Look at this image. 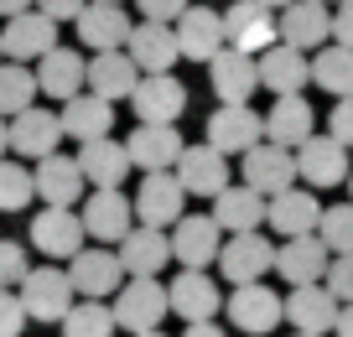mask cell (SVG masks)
I'll return each mask as SVG.
<instances>
[{"mask_svg":"<svg viewBox=\"0 0 353 337\" xmlns=\"http://www.w3.org/2000/svg\"><path fill=\"white\" fill-rule=\"evenodd\" d=\"M16 301H21L26 322H63L68 306H73V285H68V270H57V265H37V270L21 275V285H16Z\"/></svg>","mask_w":353,"mask_h":337,"instance_id":"1","label":"cell"},{"mask_svg":"<svg viewBox=\"0 0 353 337\" xmlns=\"http://www.w3.org/2000/svg\"><path fill=\"white\" fill-rule=\"evenodd\" d=\"M110 312H114V327H125V332H156L166 316V285L156 275H125Z\"/></svg>","mask_w":353,"mask_h":337,"instance_id":"2","label":"cell"},{"mask_svg":"<svg viewBox=\"0 0 353 337\" xmlns=\"http://www.w3.org/2000/svg\"><path fill=\"white\" fill-rule=\"evenodd\" d=\"M78 223H83V239H99L104 249H114V244L135 229V207H130V197H125L120 187H94V192L83 197Z\"/></svg>","mask_w":353,"mask_h":337,"instance_id":"3","label":"cell"},{"mask_svg":"<svg viewBox=\"0 0 353 337\" xmlns=\"http://www.w3.org/2000/svg\"><path fill=\"white\" fill-rule=\"evenodd\" d=\"M213 265L223 270V280H229V285H254V280L270 275V265H276V244L265 239L260 229H254V234H229Z\"/></svg>","mask_w":353,"mask_h":337,"instance_id":"4","label":"cell"},{"mask_svg":"<svg viewBox=\"0 0 353 337\" xmlns=\"http://www.w3.org/2000/svg\"><path fill=\"white\" fill-rule=\"evenodd\" d=\"M166 239H172V260L182 265V270H208V265L219 260V249H223V229L208 213H182Z\"/></svg>","mask_w":353,"mask_h":337,"instance_id":"5","label":"cell"},{"mask_svg":"<svg viewBox=\"0 0 353 337\" xmlns=\"http://www.w3.org/2000/svg\"><path fill=\"white\" fill-rule=\"evenodd\" d=\"M223 16V47H234V52H250L260 57L265 47H276V11H265L260 0H234Z\"/></svg>","mask_w":353,"mask_h":337,"instance_id":"6","label":"cell"},{"mask_svg":"<svg viewBox=\"0 0 353 337\" xmlns=\"http://www.w3.org/2000/svg\"><path fill=\"white\" fill-rule=\"evenodd\" d=\"M223 312L244 337H270L281 327V291H270L265 280L234 285V296H223Z\"/></svg>","mask_w":353,"mask_h":337,"instance_id":"7","label":"cell"},{"mask_svg":"<svg viewBox=\"0 0 353 337\" xmlns=\"http://www.w3.org/2000/svg\"><path fill=\"white\" fill-rule=\"evenodd\" d=\"M239 176H244V187H254L260 197H276V192H286V187H296V156H291L286 145L260 141V145H250V151L239 156Z\"/></svg>","mask_w":353,"mask_h":337,"instance_id":"8","label":"cell"},{"mask_svg":"<svg viewBox=\"0 0 353 337\" xmlns=\"http://www.w3.org/2000/svg\"><path fill=\"white\" fill-rule=\"evenodd\" d=\"M68 285H73V296H83V301H104V296H114L125 285V265L114 249H78L73 265H68Z\"/></svg>","mask_w":353,"mask_h":337,"instance_id":"9","label":"cell"},{"mask_svg":"<svg viewBox=\"0 0 353 337\" xmlns=\"http://www.w3.org/2000/svg\"><path fill=\"white\" fill-rule=\"evenodd\" d=\"M260 141H265V114H254L250 104H219L208 114V145L219 156H244Z\"/></svg>","mask_w":353,"mask_h":337,"instance_id":"10","label":"cell"},{"mask_svg":"<svg viewBox=\"0 0 353 337\" xmlns=\"http://www.w3.org/2000/svg\"><path fill=\"white\" fill-rule=\"evenodd\" d=\"M130 207H135V223H145V229H172L176 218L188 213V192L176 187L172 172H145V182L130 197Z\"/></svg>","mask_w":353,"mask_h":337,"instance_id":"11","label":"cell"},{"mask_svg":"<svg viewBox=\"0 0 353 337\" xmlns=\"http://www.w3.org/2000/svg\"><path fill=\"white\" fill-rule=\"evenodd\" d=\"M172 176H176V187H182L188 197H219L223 187H229V156H219L208 141L203 145H182Z\"/></svg>","mask_w":353,"mask_h":337,"instance_id":"12","label":"cell"},{"mask_svg":"<svg viewBox=\"0 0 353 337\" xmlns=\"http://www.w3.org/2000/svg\"><path fill=\"white\" fill-rule=\"evenodd\" d=\"M130 104L141 114V125H176L182 109H188V88L172 73H141L130 88Z\"/></svg>","mask_w":353,"mask_h":337,"instance_id":"13","label":"cell"},{"mask_svg":"<svg viewBox=\"0 0 353 337\" xmlns=\"http://www.w3.org/2000/svg\"><path fill=\"white\" fill-rule=\"evenodd\" d=\"M6 141H11V151L21 156V161H42V156H52L57 145H63V125H57L52 109H21V114H11L6 120Z\"/></svg>","mask_w":353,"mask_h":337,"instance_id":"14","label":"cell"},{"mask_svg":"<svg viewBox=\"0 0 353 337\" xmlns=\"http://www.w3.org/2000/svg\"><path fill=\"white\" fill-rule=\"evenodd\" d=\"M172 37H176V52L188 63H213L223 52V16L208 11V6H188L172 21Z\"/></svg>","mask_w":353,"mask_h":337,"instance_id":"15","label":"cell"},{"mask_svg":"<svg viewBox=\"0 0 353 337\" xmlns=\"http://www.w3.org/2000/svg\"><path fill=\"white\" fill-rule=\"evenodd\" d=\"M276 37L286 47H296V52H317L332 37V11L322 0H291L286 11L276 16Z\"/></svg>","mask_w":353,"mask_h":337,"instance_id":"16","label":"cell"},{"mask_svg":"<svg viewBox=\"0 0 353 337\" xmlns=\"http://www.w3.org/2000/svg\"><path fill=\"white\" fill-rule=\"evenodd\" d=\"M291 156H296V176L307 187H343V182H348V172H353L348 151H343L332 135H307Z\"/></svg>","mask_w":353,"mask_h":337,"instance_id":"17","label":"cell"},{"mask_svg":"<svg viewBox=\"0 0 353 337\" xmlns=\"http://www.w3.org/2000/svg\"><path fill=\"white\" fill-rule=\"evenodd\" d=\"M281 322H291L307 337H327L338 322V301L327 296V285H291V296H281Z\"/></svg>","mask_w":353,"mask_h":337,"instance_id":"18","label":"cell"},{"mask_svg":"<svg viewBox=\"0 0 353 337\" xmlns=\"http://www.w3.org/2000/svg\"><path fill=\"white\" fill-rule=\"evenodd\" d=\"M57 47V21H47L42 11H21L6 21L0 32V57H11V63H37Z\"/></svg>","mask_w":353,"mask_h":337,"instance_id":"19","label":"cell"},{"mask_svg":"<svg viewBox=\"0 0 353 337\" xmlns=\"http://www.w3.org/2000/svg\"><path fill=\"white\" fill-rule=\"evenodd\" d=\"M120 52L135 63V73H172L176 57H182V52H176V37H172V26H166V21H135Z\"/></svg>","mask_w":353,"mask_h":337,"instance_id":"20","label":"cell"},{"mask_svg":"<svg viewBox=\"0 0 353 337\" xmlns=\"http://www.w3.org/2000/svg\"><path fill=\"white\" fill-rule=\"evenodd\" d=\"M322 203L312 197V187H286V192L265 197V223L281 234V239H301V234H317Z\"/></svg>","mask_w":353,"mask_h":337,"instance_id":"21","label":"cell"},{"mask_svg":"<svg viewBox=\"0 0 353 337\" xmlns=\"http://www.w3.org/2000/svg\"><path fill=\"white\" fill-rule=\"evenodd\" d=\"M219 306H223V296H219L208 270H182L166 285V312H176L182 322H213Z\"/></svg>","mask_w":353,"mask_h":337,"instance_id":"22","label":"cell"},{"mask_svg":"<svg viewBox=\"0 0 353 337\" xmlns=\"http://www.w3.org/2000/svg\"><path fill=\"white\" fill-rule=\"evenodd\" d=\"M182 145L188 141H182L176 125H141V130H130V141H125V156H130L135 172H172Z\"/></svg>","mask_w":353,"mask_h":337,"instance_id":"23","label":"cell"},{"mask_svg":"<svg viewBox=\"0 0 353 337\" xmlns=\"http://www.w3.org/2000/svg\"><path fill=\"white\" fill-rule=\"evenodd\" d=\"M327 260H332L327 244H322L317 234H301V239L276 244V265H270V270L286 285H317L322 275H327Z\"/></svg>","mask_w":353,"mask_h":337,"instance_id":"24","label":"cell"},{"mask_svg":"<svg viewBox=\"0 0 353 337\" xmlns=\"http://www.w3.org/2000/svg\"><path fill=\"white\" fill-rule=\"evenodd\" d=\"M32 192L42 197L47 207H73L78 197H83V172H78L73 156L52 151V156H42V161L32 166Z\"/></svg>","mask_w":353,"mask_h":337,"instance_id":"25","label":"cell"},{"mask_svg":"<svg viewBox=\"0 0 353 337\" xmlns=\"http://www.w3.org/2000/svg\"><path fill=\"white\" fill-rule=\"evenodd\" d=\"M32 249L52 254V260H73L83 249V223H78L73 207H42L32 218Z\"/></svg>","mask_w":353,"mask_h":337,"instance_id":"26","label":"cell"},{"mask_svg":"<svg viewBox=\"0 0 353 337\" xmlns=\"http://www.w3.org/2000/svg\"><path fill=\"white\" fill-rule=\"evenodd\" d=\"M208 83H213V94H219V104H250L254 88H260V68H254L250 52L223 47V52L208 63Z\"/></svg>","mask_w":353,"mask_h":337,"instance_id":"27","label":"cell"},{"mask_svg":"<svg viewBox=\"0 0 353 337\" xmlns=\"http://www.w3.org/2000/svg\"><path fill=\"white\" fill-rule=\"evenodd\" d=\"M254 68H260V88H270L276 99H286V94H301V88L312 83L307 52H296V47H286V42L265 47V52L254 57Z\"/></svg>","mask_w":353,"mask_h":337,"instance_id":"28","label":"cell"},{"mask_svg":"<svg viewBox=\"0 0 353 337\" xmlns=\"http://www.w3.org/2000/svg\"><path fill=\"white\" fill-rule=\"evenodd\" d=\"M135 78L141 73H135V63L125 52H94L83 68V94L104 99V104H120V99H130Z\"/></svg>","mask_w":353,"mask_h":337,"instance_id":"29","label":"cell"},{"mask_svg":"<svg viewBox=\"0 0 353 337\" xmlns=\"http://www.w3.org/2000/svg\"><path fill=\"white\" fill-rule=\"evenodd\" d=\"M78 26V42L94 47V52H120L125 37H130V16H125V6H83V11L73 16Z\"/></svg>","mask_w":353,"mask_h":337,"instance_id":"30","label":"cell"},{"mask_svg":"<svg viewBox=\"0 0 353 337\" xmlns=\"http://www.w3.org/2000/svg\"><path fill=\"white\" fill-rule=\"evenodd\" d=\"M114 254H120L125 275H161L166 265H172V239H166V229H145V223H135V229L120 239Z\"/></svg>","mask_w":353,"mask_h":337,"instance_id":"31","label":"cell"},{"mask_svg":"<svg viewBox=\"0 0 353 337\" xmlns=\"http://www.w3.org/2000/svg\"><path fill=\"white\" fill-rule=\"evenodd\" d=\"M307 135H317V114H312V104H307L301 94L276 99V104H270V114H265V141L296 151Z\"/></svg>","mask_w":353,"mask_h":337,"instance_id":"32","label":"cell"},{"mask_svg":"<svg viewBox=\"0 0 353 337\" xmlns=\"http://www.w3.org/2000/svg\"><path fill=\"white\" fill-rule=\"evenodd\" d=\"M213 223H219V229L223 234H254V229H260V223H265V197L260 192H254V187H223V192L219 197H213Z\"/></svg>","mask_w":353,"mask_h":337,"instance_id":"33","label":"cell"},{"mask_svg":"<svg viewBox=\"0 0 353 337\" xmlns=\"http://www.w3.org/2000/svg\"><path fill=\"white\" fill-rule=\"evenodd\" d=\"M57 125H63V135H73L78 145L104 141V135L114 130V104H104V99H94V94H73L63 104V114H57Z\"/></svg>","mask_w":353,"mask_h":337,"instance_id":"34","label":"cell"},{"mask_svg":"<svg viewBox=\"0 0 353 337\" xmlns=\"http://www.w3.org/2000/svg\"><path fill=\"white\" fill-rule=\"evenodd\" d=\"M73 161H78V172H83V182H94V187H120L125 172H135L130 156H125V141H114V135L78 145Z\"/></svg>","mask_w":353,"mask_h":337,"instance_id":"35","label":"cell"},{"mask_svg":"<svg viewBox=\"0 0 353 337\" xmlns=\"http://www.w3.org/2000/svg\"><path fill=\"white\" fill-rule=\"evenodd\" d=\"M83 57L73 52V47H52L47 57H37V94H47V99H73V94H83Z\"/></svg>","mask_w":353,"mask_h":337,"instance_id":"36","label":"cell"},{"mask_svg":"<svg viewBox=\"0 0 353 337\" xmlns=\"http://www.w3.org/2000/svg\"><path fill=\"white\" fill-rule=\"evenodd\" d=\"M307 68H312V83L317 88H327L332 99H348L353 94V47H317V52L307 57Z\"/></svg>","mask_w":353,"mask_h":337,"instance_id":"37","label":"cell"},{"mask_svg":"<svg viewBox=\"0 0 353 337\" xmlns=\"http://www.w3.org/2000/svg\"><path fill=\"white\" fill-rule=\"evenodd\" d=\"M37 99V73L26 63H0V120H11Z\"/></svg>","mask_w":353,"mask_h":337,"instance_id":"38","label":"cell"},{"mask_svg":"<svg viewBox=\"0 0 353 337\" xmlns=\"http://www.w3.org/2000/svg\"><path fill=\"white\" fill-rule=\"evenodd\" d=\"M57 327H63V337H114V312L104 301H78L68 306Z\"/></svg>","mask_w":353,"mask_h":337,"instance_id":"39","label":"cell"},{"mask_svg":"<svg viewBox=\"0 0 353 337\" xmlns=\"http://www.w3.org/2000/svg\"><path fill=\"white\" fill-rule=\"evenodd\" d=\"M32 166L26 161H6L0 156V213H21L32 207Z\"/></svg>","mask_w":353,"mask_h":337,"instance_id":"40","label":"cell"},{"mask_svg":"<svg viewBox=\"0 0 353 337\" xmlns=\"http://www.w3.org/2000/svg\"><path fill=\"white\" fill-rule=\"evenodd\" d=\"M317 239L327 244V254H353V203L322 207V218H317Z\"/></svg>","mask_w":353,"mask_h":337,"instance_id":"41","label":"cell"},{"mask_svg":"<svg viewBox=\"0 0 353 337\" xmlns=\"http://www.w3.org/2000/svg\"><path fill=\"white\" fill-rule=\"evenodd\" d=\"M322 285H327V296H332L338 306H348V301H353V254H332Z\"/></svg>","mask_w":353,"mask_h":337,"instance_id":"42","label":"cell"},{"mask_svg":"<svg viewBox=\"0 0 353 337\" xmlns=\"http://www.w3.org/2000/svg\"><path fill=\"white\" fill-rule=\"evenodd\" d=\"M26 270H32V265H26V249L16 239H0V291H16Z\"/></svg>","mask_w":353,"mask_h":337,"instance_id":"43","label":"cell"},{"mask_svg":"<svg viewBox=\"0 0 353 337\" xmlns=\"http://www.w3.org/2000/svg\"><path fill=\"white\" fill-rule=\"evenodd\" d=\"M327 135L343 145V151H353V94L348 99H332V114H327Z\"/></svg>","mask_w":353,"mask_h":337,"instance_id":"44","label":"cell"},{"mask_svg":"<svg viewBox=\"0 0 353 337\" xmlns=\"http://www.w3.org/2000/svg\"><path fill=\"white\" fill-rule=\"evenodd\" d=\"M188 6H192V0H135V11H141V21H166V26H172L176 16L188 11Z\"/></svg>","mask_w":353,"mask_h":337,"instance_id":"45","label":"cell"},{"mask_svg":"<svg viewBox=\"0 0 353 337\" xmlns=\"http://www.w3.org/2000/svg\"><path fill=\"white\" fill-rule=\"evenodd\" d=\"M26 327V312L16 301V291H0V337H21Z\"/></svg>","mask_w":353,"mask_h":337,"instance_id":"46","label":"cell"},{"mask_svg":"<svg viewBox=\"0 0 353 337\" xmlns=\"http://www.w3.org/2000/svg\"><path fill=\"white\" fill-rule=\"evenodd\" d=\"M88 0H32V11H42L47 21H73Z\"/></svg>","mask_w":353,"mask_h":337,"instance_id":"47","label":"cell"},{"mask_svg":"<svg viewBox=\"0 0 353 337\" xmlns=\"http://www.w3.org/2000/svg\"><path fill=\"white\" fill-rule=\"evenodd\" d=\"M327 42L353 47V0H338V11H332V37H327Z\"/></svg>","mask_w":353,"mask_h":337,"instance_id":"48","label":"cell"},{"mask_svg":"<svg viewBox=\"0 0 353 337\" xmlns=\"http://www.w3.org/2000/svg\"><path fill=\"white\" fill-rule=\"evenodd\" d=\"M332 337H353V301L338 306V322H332Z\"/></svg>","mask_w":353,"mask_h":337,"instance_id":"49","label":"cell"},{"mask_svg":"<svg viewBox=\"0 0 353 337\" xmlns=\"http://www.w3.org/2000/svg\"><path fill=\"white\" fill-rule=\"evenodd\" d=\"M182 337H229V332H223L219 322H188V332H182Z\"/></svg>","mask_w":353,"mask_h":337,"instance_id":"50","label":"cell"},{"mask_svg":"<svg viewBox=\"0 0 353 337\" xmlns=\"http://www.w3.org/2000/svg\"><path fill=\"white\" fill-rule=\"evenodd\" d=\"M21 11H32V0H0V16H6V21L21 16Z\"/></svg>","mask_w":353,"mask_h":337,"instance_id":"51","label":"cell"},{"mask_svg":"<svg viewBox=\"0 0 353 337\" xmlns=\"http://www.w3.org/2000/svg\"><path fill=\"white\" fill-rule=\"evenodd\" d=\"M260 6H265V11H286L291 0H260Z\"/></svg>","mask_w":353,"mask_h":337,"instance_id":"52","label":"cell"},{"mask_svg":"<svg viewBox=\"0 0 353 337\" xmlns=\"http://www.w3.org/2000/svg\"><path fill=\"white\" fill-rule=\"evenodd\" d=\"M6 151H11V141H6V120H0V156H6Z\"/></svg>","mask_w":353,"mask_h":337,"instance_id":"53","label":"cell"},{"mask_svg":"<svg viewBox=\"0 0 353 337\" xmlns=\"http://www.w3.org/2000/svg\"><path fill=\"white\" fill-rule=\"evenodd\" d=\"M88 6H125V0H88Z\"/></svg>","mask_w":353,"mask_h":337,"instance_id":"54","label":"cell"},{"mask_svg":"<svg viewBox=\"0 0 353 337\" xmlns=\"http://www.w3.org/2000/svg\"><path fill=\"white\" fill-rule=\"evenodd\" d=\"M130 337H161V327H156V332H130Z\"/></svg>","mask_w":353,"mask_h":337,"instance_id":"55","label":"cell"},{"mask_svg":"<svg viewBox=\"0 0 353 337\" xmlns=\"http://www.w3.org/2000/svg\"><path fill=\"white\" fill-rule=\"evenodd\" d=\"M348 203H353V172H348Z\"/></svg>","mask_w":353,"mask_h":337,"instance_id":"56","label":"cell"},{"mask_svg":"<svg viewBox=\"0 0 353 337\" xmlns=\"http://www.w3.org/2000/svg\"><path fill=\"white\" fill-rule=\"evenodd\" d=\"M322 6H338V0H322Z\"/></svg>","mask_w":353,"mask_h":337,"instance_id":"57","label":"cell"},{"mask_svg":"<svg viewBox=\"0 0 353 337\" xmlns=\"http://www.w3.org/2000/svg\"><path fill=\"white\" fill-rule=\"evenodd\" d=\"M296 337H307V332H296Z\"/></svg>","mask_w":353,"mask_h":337,"instance_id":"58","label":"cell"}]
</instances>
